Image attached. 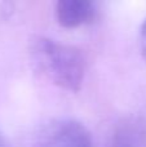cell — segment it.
<instances>
[{
    "instance_id": "cell-1",
    "label": "cell",
    "mask_w": 146,
    "mask_h": 147,
    "mask_svg": "<svg viewBox=\"0 0 146 147\" xmlns=\"http://www.w3.org/2000/svg\"><path fill=\"white\" fill-rule=\"evenodd\" d=\"M30 53L38 70L53 84L69 92L80 89L85 59L78 48L40 36L31 41Z\"/></svg>"
},
{
    "instance_id": "cell-2",
    "label": "cell",
    "mask_w": 146,
    "mask_h": 147,
    "mask_svg": "<svg viewBox=\"0 0 146 147\" xmlns=\"http://www.w3.org/2000/svg\"><path fill=\"white\" fill-rule=\"evenodd\" d=\"M32 147H92L89 132L72 119L53 121L38 136Z\"/></svg>"
},
{
    "instance_id": "cell-3",
    "label": "cell",
    "mask_w": 146,
    "mask_h": 147,
    "mask_svg": "<svg viewBox=\"0 0 146 147\" xmlns=\"http://www.w3.org/2000/svg\"><path fill=\"white\" fill-rule=\"evenodd\" d=\"M98 13L92 0H59L56 5V18L65 28H76L91 23Z\"/></svg>"
},
{
    "instance_id": "cell-4",
    "label": "cell",
    "mask_w": 146,
    "mask_h": 147,
    "mask_svg": "<svg viewBox=\"0 0 146 147\" xmlns=\"http://www.w3.org/2000/svg\"><path fill=\"white\" fill-rule=\"evenodd\" d=\"M105 147H146V124L135 117L123 120Z\"/></svg>"
},
{
    "instance_id": "cell-5",
    "label": "cell",
    "mask_w": 146,
    "mask_h": 147,
    "mask_svg": "<svg viewBox=\"0 0 146 147\" xmlns=\"http://www.w3.org/2000/svg\"><path fill=\"white\" fill-rule=\"evenodd\" d=\"M140 49H141V53L146 61V18L140 28Z\"/></svg>"
},
{
    "instance_id": "cell-6",
    "label": "cell",
    "mask_w": 146,
    "mask_h": 147,
    "mask_svg": "<svg viewBox=\"0 0 146 147\" xmlns=\"http://www.w3.org/2000/svg\"><path fill=\"white\" fill-rule=\"evenodd\" d=\"M0 147H9V143L5 140L4 136L1 134V132H0Z\"/></svg>"
}]
</instances>
